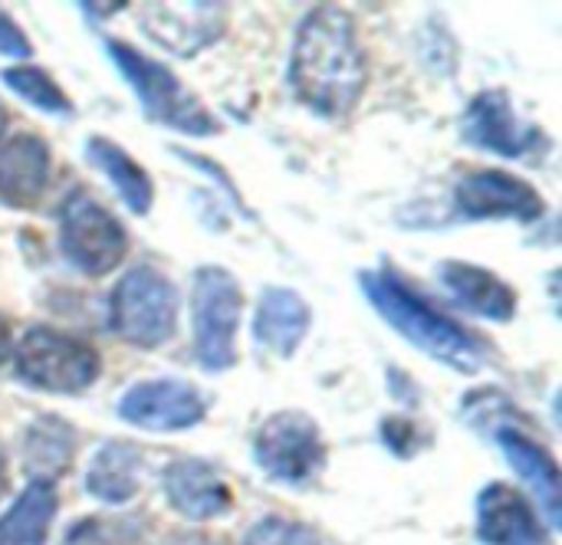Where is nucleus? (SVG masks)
<instances>
[{"label":"nucleus","mask_w":562,"mask_h":545,"mask_svg":"<svg viewBox=\"0 0 562 545\" xmlns=\"http://www.w3.org/2000/svg\"><path fill=\"white\" fill-rule=\"evenodd\" d=\"M119 418L142 431H184L204 418V401L184 382H142L122 395Z\"/></svg>","instance_id":"11"},{"label":"nucleus","mask_w":562,"mask_h":545,"mask_svg":"<svg viewBox=\"0 0 562 545\" xmlns=\"http://www.w3.org/2000/svg\"><path fill=\"white\" fill-rule=\"evenodd\" d=\"M0 53L3 56H13V59H26L30 56V39L26 33L0 10Z\"/></svg>","instance_id":"25"},{"label":"nucleus","mask_w":562,"mask_h":545,"mask_svg":"<svg viewBox=\"0 0 562 545\" xmlns=\"http://www.w3.org/2000/svg\"><path fill=\"white\" fill-rule=\"evenodd\" d=\"M313 322V313L306 299L286 286H270L260 296L257 319H254V336L263 349L277 352L280 359H290L300 342L306 339Z\"/></svg>","instance_id":"15"},{"label":"nucleus","mask_w":562,"mask_h":545,"mask_svg":"<svg viewBox=\"0 0 562 545\" xmlns=\"http://www.w3.org/2000/svg\"><path fill=\"white\" fill-rule=\"evenodd\" d=\"M244 545H319V536L310 526L280 520V516H270V520L257 523L247 533Z\"/></svg>","instance_id":"24"},{"label":"nucleus","mask_w":562,"mask_h":545,"mask_svg":"<svg viewBox=\"0 0 562 545\" xmlns=\"http://www.w3.org/2000/svg\"><path fill=\"white\" fill-rule=\"evenodd\" d=\"M13 368L16 378L30 388L49 395H79L99 378L102 362L89 342L56 332L49 326H33L16 345Z\"/></svg>","instance_id":"5"},{"label":"nucleus","mask_w":562,"mask_h":545,"mask_svg":"<svg viewBox=\"0 0 562 545\" xmlns=\"http://www.w3.org/2000/svg\"><path fill=\"white\" fill-rule=\"evenodd\" d=\"M86 158L112 181V188L119 191V197L125 201V207L132 214H148L151 211V197H155L151 181H148L145 168L122 145L95 135V138L86 141Z\"/></svg>","instance_id":"19"},{"label":"nucleus","mask_w":562,"mask_h":545,"mask_svg":"<svg viewBox=\"0 0 562 545\" xmlns=\"http://www.w3.org/2000/svg\"><path fill=\"white\" fill-rule=\"evenodd\" d=\"M494 434H497V444H501V451L507 454V461L514 464V470L533 487V493L540 497V503H543V510H547V516H550V523L553 526H560V470H557V461L547 454V447L543 444H537V441H530L524 431H517V428H507V424H501V428H494Z\"/></svg>","instance_id":"17"},{"label":"nucleus","mask_w":562,"mask_h":545,"mask_svg":"<svg viewBox=\"0 0 562 545\" xmlns=\"http://www.w3.org/2000/svg\"><path fill=\"white\" fill-rule=\"evenodd\" d=\"M76 457V431L63 418L43 415L23 434V464L33 480L53 484V477L66 474Z\"/></svg>","instance_id":"18"},{"label":"nucleus","mask_w":562,"mask_h":545,"mask_svg":"<svg viewBox=\"0 0 562 545\" xmlns=\"http://www.w3.org/2000/svg\"><path fill=\"white\" fill-rule=\"evenodd\" d=\"M3 125H7V109L0 105V132H3Z\"/></svg>","instance_id":"29"},{"label":"nucleus","mask_w":562,"mask_h":545,"mask_svg":"<svg viewBox=\"0 0 562 545\" xmlns=\"http://www.w3.org/2000/svg\"><path fill=\"white\" fill-rule=\"evenodd\" d=\"M244 293L231 270L201 266L191 283L194 352L204 372H227L237 362V329Z\"/></svg>","instance_id":"4"},{"label":"nucleus","mask_w":562,"mask_h":545,"mask_svg":"<svg viewBox=\"0 0 562 545\" xmlns=\"http://www.w3.org/2000/svg\"><path fill=\"white\" fill-rule=\"evenodd\" d=\"M49 178V151L36 135H13L0 145V201L10 207H33Z\"/></svg>","instance_id":"14"},{"label":"nucleus","mask_w":562,"mask_h":545,"mask_svg":"<svg viewBox=\"0 0 562 545\" xmlns=\"http://www.w3.org/2000/svg\"><path fill=\"white\" fill-rule=\"evenodd\" d=\"M441 283L448 286V293L464 309H471V313H477L484 319L510 322L514 313H517V293L484 266L448 260V263H441Z\"/></svg>","instance_id":"16"},{"label":"nucleus","mask_w":562,"mask_h":545,"mask_svg":"<svg viewBox=\"0 0 562 545\" xmlns=\"http://www.w3.org/2000/svg\"><path fill=\"white\" fill-rule=\"evenodd\" d=\"M63 545H142V526L132 516H89L66 533Z\"/></svg>","instance_id":"23"},{"label":"nucleus","mask_w":562,"mask_h":545,"mask_svg":"<svg viewBox=\"0 0 562 545\" xmlns=\"http://www.w3.org/2000/svg\"><path fill=\"white\" fill-rule=\"evenodd\" d=\"M7 487H10V470H7V457L0 451V497L7 493Z\"/></svg>","instance_id":"28"},{"label":"nucleus","mask_w":562,"mask_h":545,"mask_svg":"<svg viewBox=\"0 0 562 545\" xmlns=\"http://www.w3.org/2000/svg\"><path fill=\"white\" fill-rule=\"evenodd\" d=\"M10 345H13V342H10V322L0 316V365L10 359Z\"/></svg>","instance_id":"26"},{"label":"nucleus","mask_w":562,"mask_h":545,"mask_svg":"<svg viewBox=\"0 0 562 545\" xmlns=\"http://www.w3.org/2000/svg\"><path fill=\"white\" fill-rule=\"evenodd\" d=\"M138 470H142L138 447L122 441L102 444L89 464L86 490L102 503H128L138 493Z\"/></svg>","instance_id":"20"},{"label":"nucleus","mask_w":562,"mask_h":545,"mask_svg":"<svg viewBox=\"0 0 562 545\" xmlns=\"http://www.w3.org/2000/svg\"><path fill=\"white\" fill-rule=\"evenodd\" d=\"M3 82L30 105H36L40 112H49V115H72V102L69 95L49 79L46 69L40 66H13V69H3Z\"/></svg>","instance_id":"22"},{"label":"nucleus","mask_w":562,"mask_h":545,"mask_svg":"<svg viewBox=\"0 0 562 545\" xmlns=\"http://www.w3.org/2000/svg\"><path fill=\"white\" fill-rule=\"evenodd\" d=\"M56 516V490L46 480H33L10 513L0 520V545H43Z\"/></svg>","instance_id":"21"},{"label":"nucleus","mask_w":562,"mask_h":545,"mask_svg":"<svg viewBox=\"0 0 562 545\" xmlns=\"http://www.w3.org/2000/svg\"><path fill=\"white\" fill-rule=\"evenodd\" d=\"M59 247L76 270L89 276H105L122 263L128 237L92 194L72 191L59 211Z\"/></svg>","instance_id":"7"},{"label":"nucleus","mask_w":562,"mask_h":545,"mask_svg":"<svg viewBox=\"0 0 562 545\" xmlns=\"http://www.w3.org/2000/svg\"><path fill=\"white\" fill-rule=\"evenodd\" d=\"M102 43H105L109 59L115 63L122 79L132 86V92L138 95V102H142V109H145V115L151 122L178 128V132L194 135V138L217 135L221 125L214 122V115L201 105V99L168 66L148 59L145 53L132 49L122 39L105 36Z\"/></svg>","instance_id":"3"},{"label":"nucleus","mask_w":562,"mask_h":545,"mask_svg":"<svg viewBox=\"0 0 562 545\" xmlns=\"http://www.w3.org/2000/svg\"><path fill=\"white\" fill-rule=\"evenodd\" d=\"M165 497L188 520H211L231 510V490L204 461H175L165 470Z\"/></svg>","instance_id":"13"},{"label":"nucleus","mask_w":562,"mask_h":545,"mask_svg":"<svg viewBox=\"0 0 562 545\" xmlns=\"http://www.w3.org/2000/svg\"><path fill=\"white\" fill-rule=\"evenodd\" d=\"M254 457L270 480L306 484L326 464V444L316 421L303 411H280L263 421L254 441Z\"/></svg>","instance_id":"8"},{"label":"nucleus","mask_w":562,"mask_h":545,"mask_svg":"<svg viewBox=\"0 0 562 545\" xmlns=\"http://www.w3.org/2000/svg\"><path fill=\"white\" fill-rule=\"evenodd\" d=\"M477 536L487 545H550L527 497L507 484H491L477 497Z\"/></svg>","instance_id":"12"},{"label":"nucleus","mask_w":562,"mask_h":545,"mask_svg":"<svg viewBox=\"0 0 562 545\" xmlns=\"http://www.w3.org/2000/svg\"><path fill=\"white\" fill-rule=\"evenodd\" d=\"M178 322V293L151 266L128 270L109 299V326L119 339L135 349H158L175 336Z\"/></svg>","instance_id":"6"},{"label":"nucleus","mask_w":562,"mask_h":545,"mask_svg":"<svg viewBox=\"0 0 562 545\" xmlns=\"http://www.w3.org/2000/svg\"><path fill=\"white\" fill-rule=\"evenodd\" d=\"M175 545H221L217 540H207V536H178Z\"/></svg>","instance_id":"27"},{"label":"nucleus","mask_w":562,"mask_h":545,"mask_svg":"<svg viewBox=\"0 0 562 545\" xmlns=\"http://www.w3.org/2000/svg\"><path fill=\"white\" fill-rule=\"evenodd\" d=\"M454 211L464 220H540L543 197L533 184L504 171H471L454 188Z\"/></svg>","instance_id":"9"},{"label":"nucleus","mask_w":562,"mask_h":545,"mask_svg":"<svg viewBox=\"0 0 562 545\" xmlns=\"http://www.w3.org/2000/svg\"><path fill=\"white\" fill-rule=\"evenodd\" d=\"M369 79L352 16L339 7H316L293 46V92L323 118H342L362 95Z\"/></svg>","instance_id":"1"},{"label":"nucleus","mask_w":562,"mask_h":545,"mask_svg":"<svg viewBox=\"0 0 562 545\" xmlns=\"http://www.w3.org/2000/svg\"><path fill=\"white\" fill-rule=\"evenodd\" d=\"M362 293L375 306V313L412 345H418L425 355L458 368V372H477L487 362V345L471 336L461 322L435 309L428 299H422L408 283H402L389 270H366L359 276Z\"/></svg>","instance_id":"2"},{"label":"nucleus","mask_w":562,"mask_h":545,"mask_svg":"<svg viewBox=\"0 0 562 545\" xmlns=\"http://www.w3.org/2000/svg\"><path fill=\"white\" fill-rule=\"evenodd\" d=\"M461 138L474 148H484L504 158H524L543 141V132L527 128L517 118L514 102L504 89H487L468 105L461 118Z\"/></svg>","instance_id":"10"}]
</instances>
